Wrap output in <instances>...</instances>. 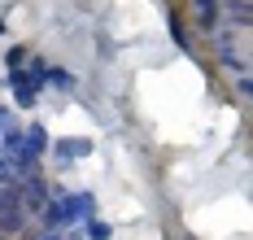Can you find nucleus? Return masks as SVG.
Returning <instances> with one entry per match:
<instances>
[{
    "label": "nucleus",
    "mask_w": 253,
    "mask_h": 240,
    "mask_svg": "<svg viewBox=\"0 0 253 240\" xmlns=\"http://www.w3.org/2000/svg\"><path fill=\"white\" fill-rule=\"evenodd\" d=\"M83 236H92V240H109V236H114V227H109L105 218H96V214H92V218H87V227H83Z\"/></svg>",
    "instance_id": "nucleus-4"
},
{
    "label": "nucleus",
    "mask_w": 253,
    "mask_h": 240,
    "mask_svg": "<svg viewBox=\"0 0 253 240\" xmlns=\"http://www.w3.org/2000/svg\"><path fill=\"white\" fill-rule=\"evenodd\" d=\"M0 35H4V22H0Z\"/></svg>",
    "instance_id": "nucleus-10"
},
{
    "label": "nucleus",
    "mask_w": 253,
    "mask_h": 240,
    "mask_svg": "<svg viewBox=\"0 0 253 240\" xmlns=\"http://www.w3.org/2000/svg\"><path fill=\"white\" fill-rule=\"evenodd\" d=\"M170 35H175V44L183 48V53L192 48V44H188V31H183V22H179V13H170Z\"/></svg>",
    "instance_id": "nucleus-6"
},
{
    "label": "nucleus",
    "mask_w": 253,
    "mask_h": 240,
    "mask_svg": "<svg viewBox=\"0 0 253 240\" xmlns=\"http://www.w3.org/2000/svg\"><path fill=\"white\" fill-rule=\"evenodd\" d=\"M52 149H57L61 161H75V158H87V153H92V140H57Z\"/></svg>",
    "instance_id": "nucleus-1"
},
{
    "label": "nucleus",
    "mask_w": 253,
    "mask_h": 240,
    "mask_svg": "<svg viewBox=\"0 0 253 240\" xmlns=\"http://www.w3.org/2000/svg\"><path fill=\"white\" fill-rule=\"evenodd\" d=\"M44 240H61V236H44Z\"/></svg>",
    "instance_id": "nucleus-9"
},
{
    "label": "nucleus",
    "mask_w": 253,
    "mask_h": 240,
    "mask_svg": "<svg viewBox=\"0 0 253 240\" xmlns=\"http://www.w3.org/2000/svg\"><path fill=\"white\" fill-rule=\"evenodd\" d=\"M192 9H197V22L201 27H218V4L214 0H192Z\"/></svg>",
    "instance_id": "nucleus-3"
},
{
    "label": "nucleus",
    "mask_w": 253,
    "mask_h": 240,
    "mask_svg": "<svg viewBox=\"0 0 253 240\" xmlns=\"http://www.w3.org/2000/svg\"><path fill=\"white\" fill-rule=\"evenodd\" d=\"M218 9H227V18H236V13H249V0H214Z\"/></svg>",
    "instance_id": "nucleus-7"
},
{
    "label": "nucleus",
    "mask_w": 253,
    "mask_h": 240,
    "mask_svg": "<svg viewBox=\"0 0 253 240\" xmlns=\"http://www.w3.org/2000/svg\"><path fill=\"white\" fill-rule=\"evenodd\" d=\"M13 122H18V118H13V114H9V109H4V105H0V135L9 131V127H13Z\"/></svg>",
    "instance_id": "nucleus-8"
},
{
    "label": "nucleus",
    "mask_w": 253,
    "mask_h": 240,
    "mask_svg": "<svg viewBox=\"0 0 253 240\" xmlns=\"http://www.w3.org/2000/svg\"><path fill=\"white\" fill-rule=\"evenodd\" d=\"M44 87L70 92V87H75V75H70V70H57V66H48V70H44Z\"/></svg>",
    "instance_id": "nucleus-2"
},
{
    "label": "nucleus",
    "mask_w": 253,
    "mask_h": 240,
    "mask_svg": "<svg viewBox=\"0 0 253 240\" xmlns=\"http://www.w3.org/2000/svg\"><path fill=\"white\" fill-rule=\"evenodd\" d=\"M22 61H26V48H22V44L4 48V70H22Z\"/></svg>",
    "instance_id": "nucleus-5"
}]
</instances>
